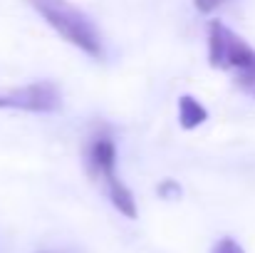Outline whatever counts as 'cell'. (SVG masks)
<instances>
[{
	"label": "cell",
	"mask_w": 255,
	"mask_h": 253,
	"mask_svg": "<svg viewBox=\"0 0 255 253\" xmlns=\"http://www.w3.org/2000/svg\"><path fill=\"white\" fill-rule=\"evenodd\" d=\"M30 7L70 45L92 60L104 57V42L97 25L70 0H27Z\"/></svg>",
	"instance_id": "obj_1"
},
{
	"label": "cell",
	"mask_w": 255,
	"mask_h": 253,
	"mask_svg": "<svg viewBox=\"0 0 255 253\" xmlns=\"http://www.w3.org/2000/svg\"><path fill=\"white\" fill-rule=\"evenodd\" d=\"M206 119H208V112H206V107H203L196 97L183 94V97L178 99V122H181L183 129H196V127H201Z\"/></svg>",
	"instance_id": "obj_5"
},
{
	"label": "cell",
	"mask_w": 255,
	"mask_h": 253,
	"mask_svg": "<svg viewBox=\"0 0 255 253\" xmlns=\"http://www.w3.org/2000/svg\"><path fill=\"white\" fill-rule=\"evenodd\" d=\"M238 82H241V87H243L248 94L255 97V55H253V60H251V65L238 72Z\"/></svg>",
	"instance_id": "obj_6"
},
{
	"label": "cell",
	"mask_w": 255,
	"mask_h": 253,
	"mask_svg": "<svg viewBox=\"0 0 255 253\" xmlns=\"http://www.w3.org/2000/svg\"><path fill=\"white\" fill-rule=\"evenodd\" d=\"M206 32H208V62H211V67L241 72L243 67L251 65L255 50L236 30H231L221 20H211Z\"/></svg>",
	"instance_id": "obj_3"
},
{
	"label": "cell",
	"mask_w": 255,
	"mask_h": 253,
	"mask_svg": "<svg viewBox=\"0 0 255 253\" xmlns=\"http://www.w3.org/2000/svg\"><path fill=\"white\" fill-rule=\"evenodd\" d=\"M211 253H246V251L241 249V244H238L236 239H221V241L213 246Z\"/></svg>",
	"instance_id": "obj_7"
},
{
	"label": "cell",
	"mask_w": 255,
	"mask_h": 253,
	"mask_svg": "<svg viewBox=\"0 0 255 253\" xmlns=\"http://www.w3.org/2000/svg\"><path fill=\"white\" fill-rule=\"evenodd\" d=\"M0 109H17L32 114H52L62 109V92L50 80L0 89Z\"/></svg>",
	"instance_id": "obj_4"
},
{
	"label": "cell",
	"mask_w": 255,
	"mask_h": 253,
	"mask_svg": "<svg viewBox=\"0 0 255 253\" xmlns=\"http://www.w3.org/2000/svg\"><path fill=\"white\" fill-rule=\"evenodd\" d=\"M226 0H193V5H196V10L198 12H211V10H216L218 5H223Z\"/></svg>",
	"instance_id": "obj_8"
},
{
	"label": "cell",
	"mask_w": 255,
	"mask_h": 253,
	"mask_svg": "<svg viewBox=\"0 0 255 253\" xmlns=\"http://www.w3.org/2000/svg\"><path fill=\"white\" fill-rule=\"evenodd\" d=\"M85 162L89 176L102 184L107 199L112 201V206L122 216L136 219L139 209H136V201H134V194L129 191V186L119 179V171H117V144H114L109 132H94L89 137L85 149Z\"/></svg>",
	"instance_id": "obj_2"
}]
</instances>
